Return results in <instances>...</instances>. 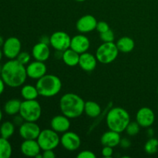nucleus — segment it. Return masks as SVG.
<instances>
[{
  "label": "nucleus",
  "mask_w": 158,
  "mask_h": 158,
  "mask_svg": "<svg viewBox=\"0 0 158 158\" xmlns=\"http://www.w3.org/2000/svg\"><path fill=\"white\" fill-rule=\"evenodd\" d=\"M116 44L118 48L119 52H123V53L131 52L135 47V43H134V40L128 36L121 37L120 39H119Z\"/></svg>",
  "instance_id": "obj_22"
},
{
  "label": "nucleus",
  "mask_w": 158,
  "mask_h": 158,
  "mask_svg": "<svg viewBox=\"0 0 158 158\" xmlns=\"http://www.w3.org/2000/svg\"><path fill=\"white\" fill-rule=\"evenodd\" d=\"M60 143L66 150L74 151L80 148L81 145V139L77 133L68 131L63 133L60 137Z\"/></svg>",
  "instance_id": "obj_11"
},
{
  "label": "nucleus",
  "mask_w": 158,
  "mask_h": 158,
  "mask_svg": "<svg viewBox=\"0 0 158 158\" xmlns=\"http://www.w3.org/2000/svg\"><path fill=\"white\" fill-rule=\"evenodd\" d=\"M2 66H1V65H0V75H1V72H2Z\"/></svg>",
  "instance_id": "obj_44"
},
{
  "label": "nucleus",
  "mask_w": 158,
  "mask_h": 158,
  "mask_svg": "<svg viewBox=\"0 0 158 158\" xmlns=\"http://www.w3.org/2000/svg\"><path fill=\"white\" fill-rule=\"evenodd\" d=\"M144 151L148 154H154L158 151V140L151 137L144 145Z\"/></svg>",
  "instance_id": "obj_28"
},
{
  "label": "nucleus",
  "mask_w": 158,
  "mask_h": 158,
  "mask_svg": "<svg viewBox=\"0 0 158 158\" xmlns=\"http://www.w3.org/2000/svg\"><path fill=\"white\" fill-rule=\"evenodd\" d=\"M78 158H96V154L91 151H83L77 154Z\"/></svg>",
  "instance_id": "obj_34"
},
{
  "label": "nucleus",
  "mask_w": 158,
  "mask_h": 158,
  "mask_svg": "<svg viewBox=\"0 0 158 158\" xmlns=\"http://www.w3.org/2000/svg\"><path fill=\"white\" fill-rule=\"evenodd\" d=\"M118 54L119 49L116 43L114 42L103 43L97 48L96 57L97 61L100 63L103 64H109L117 58Z\"/></svg>",
  "instance_id": "obj_6"
},
{
  "label": "nucleus",
  "mask_w": 158,
  "mask_h": 158,
  "mask_svg": "<svg viewBox=\"0 0 158 158\" xmlns=\"http://www.w3.org/2000/svg\"><path fill=\"white\" fill-rule=\"evenodd\" d=\"M106 121L109 130L120 134L125 131L131 122V117L126 110L120 106H116L111 108L107 113Z\"/></svg>",
  "instance_id": "obj_3"
},
{
  "label": "nucleus",
  "mask_w": 158,
  "mask_h": 158,
  "mask_svg": "<svg viewBox=\"0 0 158 158\" xmlns=\"http://www.w3.org/2000/svg\"><path fill=\"white\" fill-rule=\"evenodd\" d=\"M97 20L92 15H85L80 17L77 22L76 27L81 33H87L96 29Z\"/></svg>",
  "instance_id": "obj_14"
},
{
  "label": "nucleus",
  "mask_w": 158,
  "mask_h": 158,
  "mask_svg": "<svg viewBox=\"0 0 158 158\" xmlns=\"http://www.w3.org/2000/svg\"><path fill=\"white\" fill-rule=\"evenodd\" d=\"M4 43H5L4 39H3V37L2 36V35H0V47H2Z\"/></svg>",
  "instance_id": "obj_40"
},
{
  "label": "nucleus",
  "mask_w": 158,
  "mask_h": 158,
  "mask_svg": "<svg viewBox=\"0 0 158 158\" xmlns=\"http://www.w3.org/2000/svg\"><path fill=\"white\" fill-rule=\"evenodd\" d=\"M2 120V112L1 109H0V123H1Z\"/></svg>",
  "instance_id": "obj_41"
},
{
  "label": "nucleus",
  "mask_w": 158,
  "mask_h": 158,
  "mask_svg": "<svg viewBox=\"0 0 158 158\" xmlns=\"http://www.w3.org/2000/svg\"><path fill=\"white\" fill-rule=\"evenodd\" d=\"M15 133V124L12 122L5 121L0 126V137L9 139Z\"/></svg>",
  "instance_id": "obj_27"
},
{
  "label": "nucleus",
  "mask_w": 158,
  "mask_h": 158,
  "mask_svg": "<svg viewBox=\"0 0 158 158\" xmlns=\"http://www.w3.org/2000/svg\"><path fill=\"white\" fill-rule=\"evenodd\" d=\"M56 157V154L53 150H46L43 151V158H54Z\"/></svg>",
  "instance_id": "obj_36"
},
{
  "label": "nucleus",
  "mask_w": 158,
  "mask_h": 158,
  "mask_svg": "<svg viewBox=\"0 0 158 158\" xmlns=\"http://www.w3.org/2000/svg\"><path fill=\"white\" fill-rule=\"evenodd\" d=\"M40 42L49 45V37L46 36V35H43V36H42L41 38H40Z\"/></svg>",
  "instance_id": "obj_39"
},
{
  "label": "nucleus",
  "mask_w": 158,
  "mask_h": 158,
  "mask_svg": "<svg viewBox=\"0 0 158 158\" xmlns=\"http://www.w3.org/2000/svg\"><path fill=\"white\" fill-rule=\"evenodd\" d=\"M157 93H158V86H157Z\"/></svg>",
  "instance_id": "obj_45"
},
{
  "label": "nucleus",
  "mask_w": 158,
  "mask_h": 158,
  "mask_svg": "<svg viewBox=\"0 0 158 158\" xmlns=\"http://www.w3.org/2000/svg\"><path fill=\"white\" fill-rule=\"evenodd\" d=\"M120 140L121 137L120 133L109 130L102 135L100 141L103 146H108L114 148L120 144Z\"/></svg>",
  "instance_id": "obj_20"
},
{
  "label": "nucleus",
  "mask_w": 158,
  "mask_h": 158,
  "mask_svg": "<svg viewBox=\"0 0 158 158\" xmlns=\"http://www.w3.org/2000/svg\"><path fill=\"white\" fill-rule=\"evenodd\" d=\"M16 60H18L20 63H22L23 65L26 66V65L29 64V62H30L31 56L28 52H20L19 54L18 55V56L16 57Z\"/></svg>",
  "instance_id": "obj_31"
},
{
  "label": "nucleus",
  "mask_w": 158,
  "mask_h": 158,
  "mask_svg": "<svg viewBox=\"0 0 158 158\" xmlns=\"http://www.w3.org/2000/svg\"><path fill=\"white\" fill-rule=\"evenodd\" d=\"M32 55L35 60L42 62L46 61L50 56V49L49 45L39 42L32 47Z\"/></svg>",
  "instance_id": "obj_18"
},
{
  "label": "nucleus",
  "mask_w": 158,
  "mask_h": 158,
  "mask_svg": "<svg viewBox=\"0 0 158 158\" xmlns=\"http://www.w3.org/2000/svg\"><path fill=\"white\" fill-rule=\"evenodd\" d=\"M157 108H158V106H157Z\"/></svg>",
  "instance_id": "obj_46"
},
{
  "label": "nucleus",
  "mask_w": 158,
  "mask_h": 158,
  "mask_svg": "<svg viewBox=\"0 0 158 158\" xmlns=\"http://www.w3.org/2000/svg\"><path fill=\"white\" fill-rule=\"evenodd\" d=\"M2 56H3V52H2V50H1V49H0V61H1V60H2Z\"/></svg>",
  "instance_id": "obj_42"
},
{
  "label": "nucleus",
  "mask_w": 158,
  "mask_h": 158,
  "mask_svg": "<svg viewBox=\"0 0 158 158\" xmlns=\"http://www.w3.org/2000/svg\"><path fill=\"white\" fill-rule=\"evenodd\" d=\"M80 54L74 51L71 48L63 51L62 60L64 63L69 66H76L79 65Z\"/></svg>",
  "instance_id": "obj_21"
},
{
  "label": "nucleus",
  "mask_w": 158,
  "mask_h": 158,
  "mask_svg": "<svg viewBox=\"0 0 158 158\" xmlns=\"http://www.w3.org/2000/svg\"><path fill=\"white\" fill-rule=\"evenodd\" d=\"M36 140L43 151L56 149L60 143V137L58 133L52 128L41 131Z\"/></svg>",
  "instance_id": "obj_7"
},
{
  "label": "nucleus",
  "mask_w": 158,
  "mask_h": 158,
  "mask_svg": "<svg viewBox=\"0 0 158 158\" xmlns=\"http://www.w3.org/2000/svg\"><path fill=\"white\" fill-rule=\"evenodd\" d=\"M97 32H99L100 33H103V32H106L107 30L110 29V26L108 25L107 23L104 21H100L97 22V27H96Z\"/></svg>",
  "instance_id": "obj_32"
},
{
  "label": "nucleus",
  "mask_w": 158,
  "mask_h": 158,
  "mask_svg": "<svg viewBox=\"0 0 158 158\" xmlns=\"http://www.w3.org/2000/svg\"><path fill=\"white\" fill-rule=\"evenodd\" d=\"M21 100L18 99H12L5 103L4 111L6 114L10 116H15L19 114L20 107H21Z\"/></svg>",
  "instance_id": "obj_24"
},
{
  "label": "nucleus",
  "mask_w": 158,
  "mask_h": 158,
  "mask_svg": "<svg viewBox=\"0 0 158 158\" xmlns=\"http://www.w3.org/2000/svg\"><path fill=\"white\" fill-rule=\"evenodd\" d=\"M12 153V148L9 139L0 137V158H9Z\"/></svg>",
  "instance_id": "obj_26"
},
{
  "label": "nucleus",
  "mask_w": 158,
  "mask_h": 158,
  "mask_svg": "<svg viewBox=\"0 0 158 158\" xmlns=\"http://www.w3.org/2000/svg\"><path fill=\"white\" fill-rule=\"evenodd\" d=\"M25 122V120L23 119V117L19 114V115H15V117L13 118V123L16 126L20 127L23 123Z\"/></svg>",
  "instance_id": "obj_35"
},
{
  "label": "nucleus",
  "mask_w": 158,
  "mask_h": 158,
  "mask_svg": "<svg viewBox=\"0 0 158 158\" xmlns=\"http://www.w3.org/2000/svg\"><path fill=\"white\" fill-rule=\"evenodd\" d=\"M102 156L106 158H110L113 156V154H114V150H113V148L108 146H103V149L101 151Z\"/></svg>",
  "instance_id": "obj_33"
},
{
  "label": "nucleus",
  "mask_w": 158,
  "mask_h": 158,
  "mask_svg": "<svg viewBox=\"0 0 158 158\" xmlns=\"http://www.w3.org/2000/svg\"><path fill=\"white\" fill-rule=\"evenodd\" d=\"M85 101L82 97L73 93H68L61 97L60 108L62 114L69 119L77 118L84 113Z\"/></svg>",
  "instance_id": "obj_2"
},
{
  "label": "nucleus",
  "mask_w": 158,
  "mask_h": 158,
  "mask_svg": "<svg viewBox=\"0 0 158 158\" xmlns=\"http://www.w3.org/2000/svg\"><path fill=\"white\" fill-rule=\"evenodd\" d=\"M155 120V114L150 107H141L138 110L136 115V121L141 127H151Z\"/></svg>",
  "instance_id": "obj_12"
},
{
  "label": "nucleus",
  "mask_w": 158,
  "mask_h": 158,
  "mask_svg": "<svg viewBox=\"0 0 158 158\" xmlns=\"http://www.w3.org/2000/svg\"><path fill=\"white\" fill-rule=\"evenodd\" d=\"M120 145L121 146V148H128L131 147V142L127 138H123L120 140Z\"/></svg>",
  "instance_id": "obj_37"
},
{
  "label": "nucleus",
  "mask_w": 158,
  "mask_h": 158,
  "mask_svg": "<svg viewBox=\"0 0 158 158\" xmlns=\"http://www.w3.org/2000/svg\"><path fill=\"white\" fill-rule=\"evenodd\" d=\"M47 68L44 62L35 60L31 62L26 66V73L28 77L32 80H37L43 77L46 74Z\"/></svg>",
  "instance_id": "obj_13"
},
{
  "label": "nucleus",
  "mask_w": 158,
  "mask_h": 158,
  "mask_svg": "<svg viewBox=\"0 0 158 158\" xmlns=\"http://www.w3.org/2000/svg\"><path fill=\"white\" fill-rule=\"evenodd\" d=\"M35 86L40 96L43 97H52L57 95L61 90L62 82L57 76L46 74L37 80Z\"/></svg>",
  "instance_id": "obj_4"
},
{
  "label": "nucleus",
  "mask_w": 158,
  "mask_h": 158,
  "mask_svg": "<svg viewBox=\"0 0 158 158\" xmlns=\"http://www.w3.org/2000/svg\"><path fill=\"white\" fill-rule=\"evenodd\" d=\"M84 113L91 118H96L101 114V107L95 101L88 100L85 102Z\"/></svg>",
  "instance_id": "obj_23"
},
{
  "label": "nucleus",
  "mask_w": 158,
  "mask_h": 158,
  "mask_svg": "<svg viewBox=\"0 0 158 158\" xmlns=\"http://www.w3.org/2000/svg\"><path fill=\"white\" fill-rule=\"evenodd\" d=\"M41 130L36 122L25 121L19 128V135L23 140H36Z\"/></svg>",
  "instance_id": "obj_10"
},
{
  "label": "nucleus",
  "mask_w": 158,
  "mask_h": 158,
  "mask_svg": "<svg viewBox=\"0 0 158 158\" xmlns=\"http://www.w3.org/2000/svg\"><path fill=\"white\" fill-rule=\"evenodd\" d=\"M50 126L53 131L56 132L63 134L66 132L70 128V121L69 118L65 115H57L52 117L50 121Z\"/></svg>",
  "instance_id": "obj_17"
},
{
  "label": "nucleus",
  "mask_w": 158,
  "mask_h": 158,
  "mask_svg": "<svg viewBox=\"0 0 158 158\" xmlns=\"http://www.w3.org/2000/svg\"><path fill=\"white\" fill-rule=\"evenodd\" d=\"M21 96L24 100H36L37 97L40 96L36 86L32 85H24L21 89Z\"/></svg>",
  "instance_id": "obj_25"
},
{
  "label": "nucleus",
  "mask_w": 158,
  "mask_h": 158,
  "mask_svg": "<svg viewBox=\"0 0 158 158\" xmlns=\"http://www.w3.org/2000/svg\"><path fill=\"white\" fill-rule=\"evenodd\" d=\"M97 59L96 56L87 52L80 54L79 66L83 70L86 72H92L97 67Z\"/></svg>",
  "instance_id": "obj_19"
},
{
  "label": "nucleus",
  "mask_w": 158,
  "mask_h": 158,
  "mask_svg": "<svg viewBox=\"0 0 158 158\" xmlns=\"http://www.w3.org/2000/svg\"><path fill=\"white\" fill-rule=\"evenodd\" d=\"M20 150L23 155L29 157H35L40 154L41 148L37 140H24L20 146Z\"/></svg>",
  "instance_id": "obj_16"
},
{
  "label": "nucleus",
  "mask_w": 158,
  "mask_h": 158,
  "mask_svg": "<svg viewBox=\"0 0 158 158\" xmlns=\"http://www.w3.org/2000/svg\"><path fill=\"white\" fill-rule=\"evenodd\" d=\"M90 46L89 40L84 35H77L71 38L70 48L78 53L87 52Z\"/></svg>",
  "instance_id": "obj_15"
},
{
  "label": "nucleus",
  "mask_w": 158,
  "mask_h": 158,
  "mask_svg": "<svg viewBox=\"0 0 158 158\" xmlns=\"http://www.w3.org/2000/svg\"><path fill=\"white\" fill-rule=\"evenodd\" d=\"M71 38L69 34L63 31L53 32L49 37V44L56 50L63 51L70 48Z\"/></svg>",
  "instance_id": "obj_8"
},
{
  "label": "nucleus",
  "mask_w": 158,
  "mask_h": 158,
  "mask_svg": "<svg viewBox=\"0 0 158 158\" xmlns=\"http://www.w3.org/2000/svg\"><path fill=\"white\" fill-rule=\"evenodd\" d=\"M19 114L25 121L36 122L42 115V107L36 100L22 101Z\"/></svg>",
  "instance_id": "obj_5"
},
{
  "label": "nucleus",
  "mask_w": 158,
  "mask_h": 158,
  "mask_svg": "<svg viewBox=\"0 0 158 158\" xmlns=\"http://www.w3.org/2000/svg\"><path fill=\"white\" fill-rule=\"evenodd\" d=\"M100 40L103 43H111V42H114V40H115V35H114V32L110 29L106 31V32L100 33Z\"/></svg>",
  "instance_id": "obj_30"
},
{
  "label": "nucleus",
  "mask_w": 158,
  "mask_h": 158,
  "mask_svg": "<svg viewBox=\"0 0 158 158\" xmlns=\"http://www.w3.org/2000/svg\"><path fill=\"white\" fill-rule=\"evenodd\" d=\"M141 127L139 125V123L136 122H130L129 124L127 127L125 131L127 132V134L129 136H136L139 132H140V130Z\"/></svg>",
  "instance_id": "obj_29"
},
{
  "label": "nucleus",
  "mask_w": 158,
  "mask_h": 158,
  "mask_svg": "<svg viewBox=\"0 0 158 158\" xmlns=\"http://www.w3.org/2000/svg\"><path fill=\"white\" fill-rule=\"evenodd\" d=\"M5 86H6V83L3 81V80L2 79V77H0V95L2 94V93L4 92Z\"/></svg>",
  "instance_id": "obj_38"
},
{
  "label": "nucleus",
  "mask_w": 158,
  "mask_h": 158,
  "mask_svg": "<svg viewBox=\"0 0 158 158\" xmlns=\"http://www.w3.org/2000/svg\"><path fill=\"white\" fill-rule=\"evenodd\" d=\"M0 77L6 86L12 88L19 87L24 84L28 77L26 67L16 59L9 60L2 66Z\"/></svg>",
  "instance_id": "obj_1"
},
{
  "label": "nucleus",
  "mask_w": 158,
  "mask_h": 158,
  "mask_svg": "<svg viewBox=\"0 0 158 158\" xmlns=\"http://www.w3.org/2000/svg\"><path fill=\"white\" fill-rule=\"evenodd\" d=\"M75 1L79 2H84V1H86V0H75Z\"/></svg>",
  "instance_id": "obj_43"
},
{
  "label": "nucleus",
  "mask_w": 158,
  "mask_h": 158,
  "mask_svg": "<svg viewBox=\"0 0 158 158\" xmlns=\"http://www.w3.org/2000/svg\"><path fill=\"white\" fill-rule=\"evenodd\" d=\"M22 43L17 37H9L5 40L2 46L3 55L9 60L16 59L19 52H21Z\"/></svg>",
  "instance_id": "obj_9"
}]
</instances>
